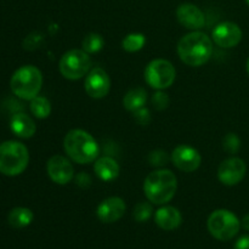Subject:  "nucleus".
<instances>
[{
	"mask_svg": "<svg viewBox=\"0 0 249 249\" xmlns=\"http://www.w3.org/2000/svg\"><path fill=\"white\" fill-rule=\"evenodd\" d=\"M213 53V41L199 31H192L180 39L178 55L180 60L191 67H199L208 62Z\"/></svg>",
	"mask_w": 249,
	"mask_h": 249,
	"instance_id": "obj_1",
	"label": "nucleus"
},
{
	"mask_svg": "<svg viewBox=\"0 0 249 249\" xmlns=\"http://www.w3.org/2000/svg\"><path fill=\"white\" fill-rule=\"evenodd\" d=\"M63 150L73 162L79 164L95 162L100 152L94 136L83 129H72L66 134L63 139Z\"/></svg>",
	"mask_w": 249,
	"mask_h": 249,
	"instance_id": "obj_2",
	"label": "nucleus"
},
{
	"mask_svg": "<svg viewBox=\"0 0 249 249\" xmlns=\"http://www.w3.org/2000/svg\"><path fill=\"white\" fill-rule=\"evenodd\" d=\"M178 189L177 177L169 169H157L150 173L143 181V192L152 204H165L172 201Z\"/></svg>",
	"mask_w": 249,
	"mask_h": 249,
	"instance_id": "obj_3",
	"label": "nucleus"
},
{
	"mask_svg": "<svg viewBox=\"0 0 249 249\" xmlns=\"http://www.w3.org/2000/svg\"><path fill=\"white\" fill-rule=\"evenodd\" d=\"M43 85V74L36 66H22L12 74L10 87L12 92L22 100L31 101L38 96Z\"/></svg>",
	"mask_w": 249,
	"mask_h": 249,
	"instance_id": "obj_4",
	"label": "nucleus"
},
{
	"mask_svg": "<svg viewBox=\"0 0 249 249\" xmlns=\"http://www.w3.org/2000/svg\"><path fill=\"white\" fill-rule=\"evenodd\" d=\"M28 148L18 141H5L0 145V173L6 177H17L28 167Z\"/></svg>",
	"mask_w": 249,
	"mask_h": 249,
	"instance_id": "obj_5",
	"label": "nucleus"
},
{
	"mask_svg": "<svg viewBox=\"0 0 249 249\" xmlns=\"http://www.w3.org/2000/svg\"><path fill=\"white\" fill-rule=\"evenodd\" d=\"M208 231L219 241H230L241 229V221L232 212L228 209H218L209 215L207 221Z\"/></svg>",
	"mask_w": 249,
	"mask_h": 249,
	"instance_id": "obj_6",
	"label": "nucleus"
},
{
	"mask_svg": "<svg viewBox=\"0 0 249 249\" xmlns=\"http://www.w3.org/2000/svg\"><path fill=\"white\" fill-rule=\"evenodd\" d=\"M91 67V58L84 50L73 49L63 53L58 68L63 78L68 80H77L87 75Z\"/></svg>",
	"mask_w": 249,
	"mask_h": 249,
	"instance_id": "obj_7",
	"label": "nucleus"
},
{
	"mask_svg": "<svg viewBox=\"0 0 249 249\" xmlns=\"http://www.w3.org/2000/svg\"><path fill=\"white\" fill-rule=\"evenodd\" d=\"M145 80L151 88L156 90H165L175 82L177 71L172 62L164 58L153 60L146 66Z\"/></svg>",
	"mask_w": 249,
	"mask_h": 249,
	"instance_id": "obj_8",
	"label": "nucleus"
},
{
	"mask_svg": "<svg viewBox=\"0 0 249 249\" xmlns=\"http://www.w3.org/2000/svg\"><path fill=\"white\" fill-rule=\"evenodd\" d=\"M247 165L245 160L238 157H231L221 162L218 168L219 181L226 186H235L240 184L246 177Z\"/></svg>",
	"mask_w": 249,
	"mask_h": 249,
	"instance_id": "obj_9",
	"label": "nucleus"
},
{
	"mask_svg": "<svg viewBox=\"0 0 249 249\" xmlns=\"http://www.w3.org/2000/svg\"><path fill=\"white\" fill-rule=\"evenodd\" d=\"M173 164L179 170L192 173L201 167L202 156L196 148L189 145H179L173 150L170 156Z\"/></svg>",
	"mask_w": 249,
	"mask_h": 249,
	"instance_id": "obj_10",
	"label": "nucleus"
},
{
	"mask_svg": "<svg viewBox=\"0 0 249 249\" xmlns=\"http://www.w3.org/2000/svg\"><path fill=\"white\" fill-rule=\"evenodd\" d=\"M84 89L92 99L99 100L107 96L111 89V80L106 71L100 67L92 68L85 78Z\"/></svg>",
	"mask_w": 249,
	"mask_h": 249,
	"instance_id": "obj_11",
	"label": "nucleus"
},
{
	"mask_svg": "<svg viewBox=\"0 0 249 249\" xmlns=\"http://www.w3.org/2000/svg\"><path fill=\"white\" fill-rule=\"evenodd\" d=\"M213 41L223 49L235 48L242 40V31L233 22H221L212 32Z\"/></svg>",
	"mask_w": 249,
	"mask_h": 249,
	"instance_id": "obj_12",
	"label": "nucleus"
},
{
	"mask_svg": "<svg viewBox=\"0 0 249 249\" xmlns=\"http://www.w3.org/2000/svg\"><path fill=\"white\" fill-rule=\"evenodd\" d=\"M46 170L50 179L57 185H66L74 178V168L70 160L60 155H55L46 163Z\"/></svg>",
	"mask_w": 249,
	"mask_h": 249,
	"instance_id": "obj_13",
	"label": "nucleus"
},
{
	"mask_svg": "<svg viewBox=\"0 0 249 249\" xmlns=\"http://www.w3.org/2000/svg\"><path fill=\"white\" fill-rule=\"evenodd\" d=\"M125 211V202L121 197H108L99 204L96 215L101 223L112 224L123 218Z\"/></svg>",
	"mask_w": 249,
	"mask_h": 249,
	"instance_id": "obj_14",
	"label": "nucleus"
},
{
	"mask_svg": "<svg viewBox=\"0 0 249 249\" xmlns=\"http://www.w3.org/2000/svg\"><path fill=\"white\" fill-rule=\"evenodd\" d=\"M177 18L181 26L191 31H198L206 23L202 10L194 4H181L177 10Z\"/></svg>",
	"mask_w": 249,
	"mask_h": 249,
	"instance_id": "obj_15",
	"label": "nucleus"
},
{
	"mask_svg": "<svg viewBox=\"0 0 249 249\" xmlns=\"http://www.w3.org/2000/svg\"><path fill=\"white\" fill-rule=\"evenodd\" d=\"M155 221L162 230L172 231L181 225L182 216L179 209L175 207L164 206L155 213Z\"/></svg>",
	"mask_w": 249,
	"mask_h": 249,
	"instance_id": "obj_16",
	"label": "nucleus"
},
{
	"mask_svg": "<svg viewBox=\"0 0 249 249\" xmlns=\"http://www.w3.org/2000/svg\"><path fill=\"white\" fill-rule=\"evenodd\" d=\"M10 128L15 135L21 139L32 138L36 131V125L33 119L28 114L22 113V112H18L11 117Z\"/></svg>",
	"mask_w": 249,
	"mask_h": 249,
	"instance_id": "obj_17",
	"label": "nucleus"
},
{
	"mask_svg": "<svg viewBox=\"0 0 249 249\" xmlns=\"http://www.w3.org/2000/svg\"><path fill=\"white\" fill-rule=\"evenodd\" d=\"M94 172L102 181H113L118 178L121 168L119 164L112 157H100L94 163Z\"/></svg>",
	"mask_w": 249,
	"mask_h": 249,
	"instance_id": "obj_18",
	"label": "nucleus"
},
{
	"mask_svg": "<svg viewBox=\"0 0 249 249\" xmlns=\"http://www.w3.org/2000/svg\"><path fill=\"white\" fill-rule=\"evenodd\" d=\"M33 219V212L28 208H24V207L14 208L9 213V216H7V221H9L10 226L15 229L27 228L28 225H31Z\"/></svg>",
	"mask_w": 249,
	"mask_h": 249,
	"instance_id": "obj_19",
	"label": "nucleus"
},
{
	"mask_svg": "<svg viewBox=\"0 0 249 249\" xmlns=\"http://www.w3.org/2000/svg\"><path fill=\"white\" fill-rule=\"evenodd\" d=\"M146 101H147V91L143 88H135V89L129 90L124 95L123 106L128 111L134 112L145 106Z\"/></svg>",
	"mask_w": 249,
	"mask_h": 249,
	"instance_id": "obj_20",
	"label": "nucleus"
},
{
	"mask_svg": "<svg viewBox=\"0 0 249 249\" xmlns=\"http://www.w3.org/2000/svg\"><path fill=\"white\" fill-rule=\"evenodd\" d=\"M29 109H31L34 117L39 119H45L51 113V104L46 97L39 96L38 95L33 100H31Z\"/></svg>",
	"mask_w": 249,
	"mask_h": 249,
	"instance_id": "obj_21",
	"label": "nucleus"
},
{
	"mask_svg": "<svg viewBox=\"0 0 249 249\" xmlns=\"http://www.w3.org/2000/svg\"><path fill=\"white\" fill-rule=\"evenodd\" d=\"M146 38L142 33H130L122 40V48L128 53H136L145 46Z\"/></svg>",
	"mask_w": 249,
	"mask_h": 249,
	"instance_id": "obj_22",
	"label": "nucleus"
},
{
	"mask_svg": "<svg viewBox=\"0 0 249 249\" xmlns=\"http://www.w3.org/2000/svg\"><path fill=\"white\" fill-rule=\"evenodd\" d=\"M104 45V38H102V36H100V34L97 33H89L88 36H84L82 43L83 50H84L85 53H89V55L90 53H99L100 50H102Z\"/></svg>",
	"mask_w": 249,
	"mask_h": 249,
	"instance_id": "obj_23",
	"label": "nucleus"
},
{
	"mask_svg": "<svg viewBox=\"0 0 249 249\" xmlns=\"http://www.w3.org/2000/svg\"><path fill=\"white\" fill-rule=\"evenodd\" d=\"M153 214V208L151 202H139L135 207H134L133 211V218L135 219L138 223H145L148 219L152 216Z\"/></svg>",
	"mask_w": 249,
	"mask_h": 249,
	"instance_id": "obj_24",
	"label": "nucleus"
},
{
	"mask_svg": "<svg viewBox=\"0 0 249 249\" xmlns=\"http://www.w3.org/2000/svg\"><path fill=\"white\" fill-rule=\"evenodd\" d=\"M147 160L150 163V165L155 168H163L164 165H167L169 163L170 157L168 156V153L163 150H155L151 151L147 156Z\"/></svg>",
	"mask_w": 249,
	"mask_h": 249,
	"instance_id": "obj_25",
	"label": "nucleus"
},
{
	"mask_svg": "<svg viewBox=\"0 0 249 249\" xmlns=\"http://www.w3.org/2000/svg\"><path fill=\"white\" fill-rule=\"evenodd\" d=\"M223 147L230 155H235L241 148V140L235 133L226 134L223 140Z\"/></svg>",
	"mask_w": 249,
	"mask_h": 249,
	"instance_id": "obj_26",
	"label": "nucleus"
},
{
	"mask_svg": "<svg viewBox=\"0 0 249 249\" xmlns=\"http://www.w3.org/2000/svg\"><path fill=\"white\" fill-rule=\"evenodd\" d=\"M153 107H155L157 111H163V109L168 108L170 104V99L165 92H163L162 90H157L156 94L152 95V99H151Z\"/></svg>",
	"mask_w": 249,
	"mask_h": 249,
	"instance_id": "obj_27",
	"label": "nucleus"
},
{
	"mask_svg": "<svg viewBox=\"0 0 249 249\" xmlns=\"http://www.w3.org/2000/svg\"><path fill=\"white\" fill-rule=\"evenodd\" d=\"M41 43H43V36L38 32H34L26 36V39L23 40V48L26 50H36V49L40 48Z\"/></svg>",
	"mask_w": 249,
	"mask_h": 249,
	"instance_id": "obj_28",
	"label": "nucleus"
},
{
	"mask_svg": "<svg viewBox=\"0 0 249 249\" xmlns=\"http://www.w3.org/2000/svg\"><path fill=\"white\" fill-rule=\"evenodd\" d=\"M133 116H134V119H135L140 125H147V124L151 122L150 109L146 108L145 106L136 109V111H134Z\"/></svg>",
	"mask_w": 249,
	"mask_h": 249,
	"instance_id": "obj_29",
	"label": "nucleus"
},
{
	"mask_svg": "<svg viewBox=\"0 0 249 249\" xmlns=\"http://www.w3.org/2000/svg\"><path fill=\"white\" fill-rule=\"evenodd\" d=\"M75 181L79 185L80 187L85 189V187H89L91 185V178L87 174V173H80V174L77 175L75 178Z\"/></svg>",
	"mask_w": 249,
	"mask_h": 249,
	"instance_id": "obj_30",
	"label": "nucleus"
},
{
	"mask_svg": "<svg viewBox=\"0 0 249 249\" xmlns=\"http://www.w3.org/2000/svg\"><path fill=\"white\" fill-rule=\"evenodd\" d=\"M233 249H249V236L245 235L236 241Z\"/></svg>",
	"mask_w": 249,
	"mask_h": 249,
	"instance_id": "obj_31",
	"label": "nucleus"
},
{
	"mask_svg": "<svg viewBox=\"0 0 249 249\" xmlns=\"http://www.w3.org/2000/svg\"><path fill=\"white\" fill-rule=\"evenodd\" d=\"M241 226H242L245 230L249 231V214H247V215L243 216L242 221H241Z\"/></svg>",
	"mask_w": 249,
	"mask_h": 249,
	"instance_id": "obj_32",
	"label": "nucleus"
},
{
	"mask_svg": "<svg viewBox=\"0 0 249 249\" xmlns=\"http://www.w3.org/2000/svg\"><path fill=\"white\" fill-rule=\"evenodd\" d=\"M247 72H248V74H249V57H248V60H247Z\"/></svg>",
	"mask_w": 249,
	"mask_h": 249,
	"instance_id": "obj_33",
	"label": "nucleus"
},
{
	"mask_svg": "<svg viewBox=\"0 0 249 249\" xmlns=\"http://www.w3.org/2000/svg\"><path fill=\"white\" fill-rule=\"evenodd\" d=\"M246 1H247V4L249 5V0H246Z\"/></svg>",
	"mask_w": 249,
	"mask_h": 249,
	"instance_id": "obj_34",
	"label": "nucleus"
}]
</instances>
